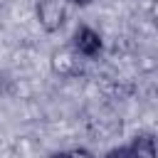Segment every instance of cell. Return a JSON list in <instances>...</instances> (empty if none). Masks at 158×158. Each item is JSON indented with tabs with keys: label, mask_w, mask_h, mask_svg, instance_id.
<instances>
[{
	"label": "cell",
	"mask_w": 158,
	"mask_h": 158,
	"mask_svg": "<svg viewBox=\"0 0 158 158\" xmlns=\"http://www.w3.org/2000/svg\"><path fill=\"white\" fill-rule=\"evenodd\" d=\"M35 15L44 32H57L67 20V0H37Z\"/></svg>",
	"instance_id": "1"
},
{
	"label": "cell",
	"mask_w": 158,
	"mask_h": 158,
	"mask_svg": "<svg viewBox=\"0 0 158 158\" xmlns=\"http://www.w3.org/2000/svg\"><path fill=\"white\" fill-rule=\"evenodd\" d=\"M72 2H74V5H79V7H86V5H91L94 0H72Z\"/></svg>",
	"instance_id": "8"
},
{
	"label": "cell",
	"mask_w": 158,
	"mask_h": 158,
	"mask_svg": "<svg viewBox=\"0 0 158 158\" xmlns=\"http://www.w3.org/2000/svg\"><path fill=\"white\" fill-rule=\"evenodd\" d=\"M49 67L57 77L62 79H72L81 72V59L79 54L72 49V47H62V49H54L52 57H49Z\"/></svg>",
	"instance_id": "3"
},
{
	"label": "cell",
	"mask_w": 158,
	"mask_h": 158,
	"mask_svg": "<svg viewBox=\"0 0 158 158\" xmlns=\"http://www.w3.org/2000/svg\"><path fill=\"white\" fill-rule=\"evenodd\" d=\"M72 49H74L79 57H84V59H94V57L101 54V49H104V40H101V35H99L94 27L81 25V27H77V32H74Z\"/></svg>",
	"instance_id": "2"
},
{
	"label": "cell",
	"mask_w": 158,
	"mask_h": 158,
	"mask_svg": "<svg viewBox=\"0 0 158 158\" xmlns=\"http://www.w3.org/2000/svg\"><path fill=\"white\" fill-rule=\"evenodd\" d=\"M131 158H156V143H153V136L151 133H136L133 141L126 146Z\"/></svg>",
	"instance_id": "4"
},
{
	"label": "cell",
	"mask_w": 158,
	"mask_h": 158,
	"mask_svg": "<svg viewBox=\"0 0 158 158\" xmlns=\"http://www.w3.org/2000/svg\"><path fill=\"white\" fill-rule=\"evenodd\" d=\"M49 158H72V153H69V151H57V153H52Z\"/></svg>",
	"instance_id": "7"
},
{
	"label": "cell",
	"mask_w": 158,
	"mask_h": 158,
	"mask_svg": "<svg viewBox=\"0 0 158 158\" xmlns=\"http://www.w3.org/2000/svg\"><path fill=\"white\" fill-rule=\"evenodd\" d=\"M104 158H131V153H128V148H126V146H118V148H111Z\"/></svg>",
	"instance_id": "5"
},
{
	"label": "cell",
	"mask_w": 158,
	"mask_h": 158,
	"mask_svg": "<svg viewBox=\"0 0 158 158\" xmlns=\"http://www.w3.org/2000/svg\"><path fill=\"white\" fill-rule=\"evenodd\" d=\"M72 153V158H96L89 148H74V151H69Z\"/></svg>",
	"instance_id": "6"
}]
</instances>
